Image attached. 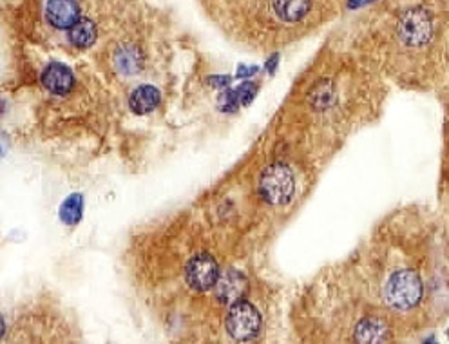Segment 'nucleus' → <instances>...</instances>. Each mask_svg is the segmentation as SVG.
<instances>
[{"label": "nucleus", "mask_w": 449, "mask_h": 344, "mask_svg": "<svg viewBox=\"0 0 449 344\" xmlns=\"http://www.w3.org/2000/svg\"><path fill=\"white\" fill-rule=\"evenodd\" d=\"M424 285L417 272L399 270L391 275L384 288V301L395 310H411L420 303Z\"/></svg>", "instance_id": "obj_1"}, {"label": "nucleus", "mask_w": 449, "mask_h": 344, "mask_svg": "<svg viewBox=\"0 0 449 344\" xmlns=\"http://www.w3.org/2000/svg\"><path fill=\"white\" fill-rule=\"evenodd\" d=\"M259 194L270 205H286L295 194L294 172L285 163H272L259 178Z\"/></svg>", "instance_id": "obj_2"}, {"label": "nucleus", "mask_w": 449, "mask_h": 344, "mask_svg": "<svg viewBox=\"0 0 449 344\" xmlns=\"http://www.w3.org/2000/svg\"><path fill=\"white\" fill-rule=\"evenodd\" d=\"M400 40L409 47L426 46L433 37V20L424 8H409L400 15L397 24Z\"/></svg>", "instance_id": "obj_3"}, {"label": "nucleus", "mask_w": 449, "mask_h": 344, "mask_svg": "<svg viewBox=\"0 0 449 344\" xmlns=\"http://www.w3.org/2000/svg\"><path fill=\"white\" fill-rule=\"evenodd\" d=\"M225 325L228 334L236 341H250L261 330V313L249 301H239L232 304Z\"/></svg>", "instance_id": "obj_4"}, {"label": "nucleus", "mask_w": 449, "mask_h": 344, "mask_svg": "<svg viewBox=\"0 0 449 344\" xmlns=\"http://www.w3.org/2000/svg\"><path fill=\"white\" fill-rule=\"evenodd\" d=\"M185 279L196 292H207L214 288L219 279L218 263L209 254H198L187 265Z\"/></svg>", "instance_id": "obj_5"}, {"label": "nucleus", "mask_w": 449, "mask_h": 344, "mask_svg": "<svg viewBox=\"0 0 449 344\" xmlns=\"http://www.w3.org/2000/svg\"><path fill=\"white\" fill-rule=\"evenodd\" d=\"M249 290V281L245 274L237 270H228L223 275H219L218 283H216V297L223 304H236L243 301Z\"/></svg>", "instance_id": "obj_6"}, {"label": "nucleus", "mask_w": 449, "mask_h": 344, "mask_svg": "<svg viewBox=\"0 0 449 344\" xmlns=\"http://www.w3.org/2000/svg\"><path fill=\"white\" fill-rule=\"evenodd\" d=\"M42 83H44V88H46L51 95L64 97V95H68L74 85L73 71L65 64L51 62V64L44 69V73H42Z\"/></svg>", "instance_id": "obj_7"}, {"label": "nucleus", "mask_w": 449, "mask_h": 344, "mask_svg": "<svg viewBox=\"0 0 449 344\" xmlns=\"http://www.w3.org/2000/svg\"><path fill=\"white\" fill-rule=\"evenodd\" d=\"M46 17L53 28L71 29L80 20V8L74 0H49Z\"/></svg>", "instance_id": "obj_8"}, {"label": "nucleus", "mask_w": 449, "mask_h": 344, "mask_svg": "<svg viewBox=\"0 0 449 344\" xmlns=\"http://www.w3.org/2000/svg\"><path fill=\"white\" fill-rule=\"evenodd\" d=\"M312 0H272V10L283 22H299L308 15Z\"/></svg>", "instance_id": "obj_9"}, {"label": "nucleus", "mask_w": 449, "mask_h": 344, "mask_svg": "<svg viewBox=\"0 0 449 344\" xmlns=\"http://www.w3.org/2000/svg\"><path fill=\"white\" fill-rule=\"evenodd\" d=\"M388 326L381 319L375 317H366L355 326V341L357 343H382L388 339Z\"/></svg>", "instance_id": "obj_10"}, {"label": "nucleus", "mask_w": 449, "mask_h": 344, "mask_svg": "<svg viewBox=\"0 0 449 344\" xmlns=\"http://www.w3.org/2000/svg\"><path fill=\"white\" fill-rule=\"evenodd\" d=\"M159 100H162V97H159V91L155 85H141L131 95L129 106H131L134 115H147L158 107Z\"/></svg>", "instance_id": "obj_11"}, {"label": "nucleus", "mask_w": 449, "mask_h": 344, "mask_svg": "<svg viewBox=\"0 0 449 344\" xmlns=\"http://www.w3.org/2000/svg\"><path fill=\"white\" fill-rule=\"evenodd\" d=\"M69 40L71 44L80 49L91 47L96 42V26L93 24V20L89 19H80L73 28L69 29Z\"/></svg>", "instance_id": "obj_12"}, {"label": "nucleus", "mask_w": 449, "mask_h": 344, "mask_svg": "<svg viewBox=\"0 0 449 344\" xmlns=\"http://www.w3.org/2000/svg\"><path fill=\"white\" fill-rule=\"evenodd\" d=\"M114 60H116V67H118L122 73L132 74V73H136L138 69H140L141 55L136 47L125 46L116 53V58Z\"/></svg>", "instance_id": "obj_13"}, {"label": "nucleus", "mask_w": 449, "mask_h": 344, "mask_svg": "<svg viewBox=\"0 0 449 344\" xmlns=\"http://www.w3.org/2000/svg\"><path fill=\"white\" fill-rule=\"evenodd\" d=\"M60 216H62L64 223H69V225L77 223L82 218V197H69L68 202L64 203V206H62V211H60Z\"/></svg>", "instance_id": "obj_14"}]
</instances>
